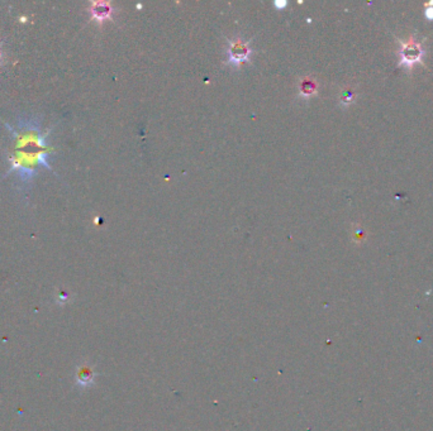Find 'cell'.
Instances as JSON below:
<instances>
[{
    "label": "cell",
    "mask_w": 433,
    "mask_h": 431,
    "mask_svg": "<svg viewBox=\"0 0 433 431\" xmlns=\"http://www.w3.org/2000/svg\"><path fill=\"white\" fill-rule=\"evenodd\" d=\"M8 129L15 137V151L10 157V172L15 171L23 182H28L36 174L37 166H43L51 170L48 156L52 148L48 145V133H42L38 121L27 119L18 123V129L6 124Z\"/></svg>",
    "instance_id": "cell-1"
},
{
    "label": "cell",
    "mask_w": 433,
    "mask_h": 431,
    "mask_svg": "<svg viewBox=\"0 0 433 431\" xmlns=\"http://www.w3.org/2000/svg\"><path fill=\"white\" fill-rule=\"evenodd\" d=\"M399 66H403L406 70H412L413 66L422 63L424 50L421 42L410 37L406 41H399Z\"/></svg>",
    "instance_id": "cell-2"
},
{
    "label": "cell",
    "mask_w": 433,
    "mask_h": 431,
    "mask_svg": "<svg viewBox=\"0 0 433 431\" xmlns=\"http://www.w3.org/2000/svg\"><path fill=\"white\" fill-rule=\"evenodd\" d=\"M252 50L246 42L240 38L228 41V63L232 66H240L249 61Z\"/></svg>",
    "instance_id": "cell-3"
},
{
    "label": "cell",
    "mask_w": 433,
    "mask_h": 431,
    "mask_svg": "<svg viewBox=\"0 0 433 431\" xmlns=\"http://www.w3.org/2000/svg\"><path fill=\"white\" fill-rule=\"evenodd\" d=\"M90 13H92V17L99 23H103L104 21H107L112 17V13L113 9L110 4L104 3V1H96V3L92 4V8H90Z\"/></svg>",
    "instance_id": "cell-4"
},
{
    "label": "cell",
    "mask_w": 433,
    "mask_h": 431,
    "mask_svg": "<svg viewBox=\"0 0 433 431\" xmlns=\"http://www.w3.org/2000/svg\"><path fill=\"white\" fill-rule=\"evenodd\" d=\"M317 89H318V85L317 83H315V80L309 79V77H306V79H303V80L300 81L299 95L302 98L308 99L317 92Z\"/></svg>",
    "instance_id": "cell-5"
},
{
    "label": "cell",
    "mask_w": 433,
    "mask_h": 431,
    "mask_svg": "<svg viewBox=\"0 0 433 431\" xmlns=\"http://www.w3.org/2000/svg\"><path fill=\"white\" fill-rule=\"evenodd\" d=\"M353 99H355V92L352 90H344L341 95V104L348 105V104L352 103Z\"/></svg>",
    "instance_id": "cell-6"
},
{
    "label": "cell",
    "mask_w": 433,
    "mask_h": 431,
    "mask_svg": "<svg viewBox=\"0 0 433 431\" xmlns=\"http://www.w3.org/2000/svg\"><path fill=\"white\" fill-rule=\"evenodd\" d=\"M424 17H426L428 21H433V8H426V10H424Z\"/></svg>",
    "instance_id": "cell-7"
},
{
    "label": "cell",
    "mask_w": 433,
    "mask_h": 431,
    "mask_svg": "<svg viewBox=\"0 0 433 431\" xmlns=\"http://www.w3.org/2000/svg\"><path fill=\"white\" fill-rule=\"evenodd\" d=\"M286 5H288L286 1H275V6L278 9H282V8H285Z\"/></svg>",
    "instance_id": "cell-8"
}]
</instances>
